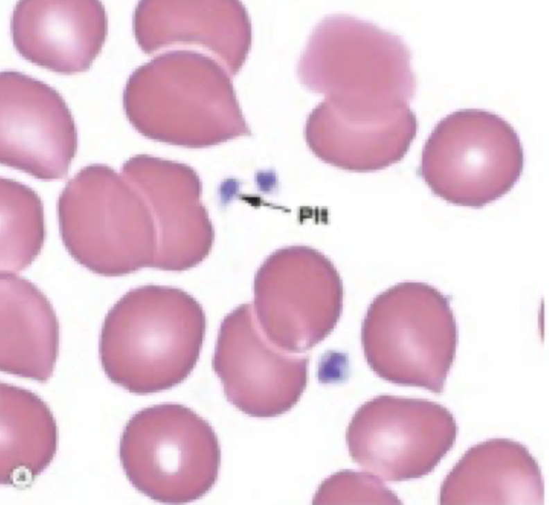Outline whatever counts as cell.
<instances>
[{
    "instance_id": "obj_1",
    "label": "cell",
    "mask_w": 549,
    "mask_h": 505,
    "mask_svg": "<svg viewBox=\"0 0 549 505\" xmlns=\"http://www.w3.org/2000/svg\"><path fill=\"white\" fill-rule=\"evenodd\" d=\"M205 331L204 310L187 292L154 284L134 288L102 324V368L112 383L132 393L168 390L194 369Z\"/></svg>"
},
{
    "instance_id": "obj_2",
    "label": "cell",
    "mask_w": 549,
    "mask_h": 505,
    "mask_svg": "<svg viewBox=\"0 0 549 505\" xmlns=\"http://www.w3.org/2000/svg\"><path fill=\"white\" fill-rule=\"evenodd\" d=\"M410 52L401 38L347 15L315 27L297 65L307 89L354 110L408 106L416 89Z\"/></svg>"
},
{
    "instance_id": "obj_3",
    "label": "cell",
    "mask_w": 549,
    "mask_h": 505,
    "mask_svg": "<svg viewBox=\"0 0 549 505\" xmlns=\"http://www.w3.org/2000/svg\"><path fill=\"white\" fill-rule=\"evenodd\" d=\"M130 185L110 166L93 164L69 180L59 196L62 242L94 273L118 277L153 267L157 240Z\"/></svg>"
},
{
    "instance_id": "obj_4",
    "label": "cell",
    "mask_w": 549,
    "mask_h": 505,
    "mask_svg": "<svg viewBox=\"0 0 549 505\" xmlns=\"http://www.w3.org/2000/svg\"><path fill=\"white\" fill-rule=\"evenodd\" d=\"M119 456L136 490L168 504L204 496L217 481L221 459L210 424L177 403L155 404L135 413L121 436Z\"/></svg>"
},
{
    "instance_id": "obj_5",
    "label": "cell",
    "mask_w": 549,
    "mask_h": 505,
    "mask_svg": "<svg viewBox=\"0 0 549 505\" xmlns=\"http://www.w3.org/2000/svg\"><path fill=\"white\" fill-rule=\"evenodd\" d=\"M458 336L450 299L428 283L404 282L374 300L361 339L367 362L380 377L438 386L453 360Z\"/></svg>"
},
{
    "instance_id": "obj_6",
    "label": "cell",
    "mask_w": 549,
    "mask_h": 505,
    "mask_svg": "<svg viewBox=\"0 0 549 505\" xmlns=\"http://www.w3.org/2000/svg\"><path fill=\"white\" fill-rule=\"evenodd\" d=\"M523 166V146L513 126L494 112L469 108L437 123L424 144L419 173L446 202L480 208L508 193Z\"/></svg>"
},
{
    "instance_id": "obj_7",
    "label": "cell",
    "mask_w": 549,
    "mask_h": 505,
    "mask_svg": "<svg viewBox=\"0 0 549 505\" xmlns=\"http://www.w3.org/2000/svg\"><path fill=\"white\" fill-rule=\"evenodd\" d=\"M253 311L267 339L291 354L306 351L333 329L340 316L338 271L320 251L293 246L272 253L255 275Z\"/></svg>"
},
{
    "instance_id": "obj_8",
    "label": "cell",
    "mask_w": 549,
    "mask_h": 505,
    "mask_svg": "<svg viewBox=\"0 0 549 505\" xmlns=\"http://www.w3.org/2000/svg\"><path fill=\"white\" fill-rule=\"evenodd\" d=\"M308 358L284 352L261 330L251 304L222 320L212 367L227 401L255 418H272L297 404L307 384Z\"/></svg>"
},
{
    "instance_id": "obj_9",
    "label": "cell",
    "mask_w": 549,
    "mask_h": 505,
    "mask_svg": "<svg viewBox=\"0 0 549 505\" xmlns=\"http://www.w3.org/2000/svg\"><path fill=\"white\" fill-rule=\"evenodd\" d=\"M78 146L76 123L53 87L15 70L0 73V160L44 180L68 172Z\"/></svg>"
},
{
    "instance_id": "obj_10",
    "label": "cell",
    "mask_w": 549,
    "mask_h": 505,
    "mask_svg": "<svg viewBox=\"0 0 549 505\" xmlns=\"http://www.w3.org/2000/svg\"><path fill=\"white\" fill-rule=\"evenodd\" d=\"M108 32L97 0H21L10 17L13 46L25 60L62 74L90 68Z\"/></svg>"
},
{
    "instance_id": "obj_11",
    "label": "cell",
    "mask_w": 549,
    "mask_h": 505,
    "mask_svg": "<svg viewBox=\"0 0 549 505\" xmlns=\"http://www.w3.org/2000/svg\"><path fill=\"white\" fill-rule=\"evenodd\" d=\"M417 117L410 107L349 110L322 101L309 114L304 137L309 148L332 166L373 171L399 162L416 137Z\"/></svg>"
},
{
    "instance_id": "obj_12",
    "label": "cell",
    "mask_w": 549,
    "mask_h": 505,
    "mask_svg": "<svg viewBox=\"0 0 549 505\" xmlns=\"http://www.w3.org/2000/svg\"><path fill=\"white\" fill-rule=\"evenodd\" d=\"M1 371L45 382L58 354L59 325L44 294L15 273L0 276Z\"/></svg>"
},
{
    "instance_id": "obj_13",
    "label": "cell",
    "mask_w": 549,
    "mask_h": 505,
    "mask_svg": "<svg viewBox=\"0 0 549 505\" xmlns=\"http://www.w3.org/2000/svg\"><path fill=\"white\" fill-rule=\"evenodd\" d=\"M58 427L45 402L31 391L0 384V483L26 488L50 465Z\"/></svg>"
},
{
    "instance_id": "obj_14",
    "label": "cell",
    "mask_w": 549,
    "mask_h": 505,
    "mask_svg": "<svg viewBox=\"0 0 549 505\" xmlns=\"http://www.w3.org/2000/svg\"><path fill=\"white\" fill-rule=\"evenodd\" d=\"M0 181L1 273H15L28 266L42 249L43 208L31 188L10 178Z\"/></svg>"
},
{
    "instance_id": "obj_15",
    "label": "cell",
    "mask_w": 549,
    "mask_h": 505,
    "mask_svg": "<svg viewBox=\"0 0 549 505\" xmlns=\"http://www.w3.org/2000/svg\"><path fill=\"white\" fill-rule=\"evenodd\" d=\"M390 490L373 474L344 470L325 479L315 493L314 504H383Z\"/></svg>"
}]
</instances>
